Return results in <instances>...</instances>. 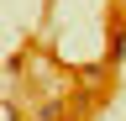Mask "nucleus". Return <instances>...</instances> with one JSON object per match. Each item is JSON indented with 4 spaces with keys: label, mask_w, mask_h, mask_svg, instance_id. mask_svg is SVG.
Segmentation results:
<instances>
[{
    "label": "nucleus",
    "mask_w": 126,
    "mask_h": 121,
    "mask_svg": "<svg viewBox=\"0 0 126 121\" xmlns=\"http://www.w3.org/2000/svg\"><path fill=\"white\" fill-rule=\"evenodd\" d=\"M121 58H126V26L110 32V63H121Z\"/></svg>",
    "instance_id": "nucleus-1"
}]
</instances>
